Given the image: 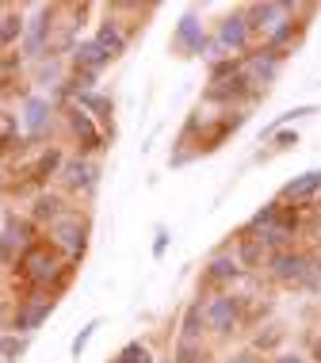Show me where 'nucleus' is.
Masks as SVG:
<instances>
[{
    "label": "nucleus",
    "mask_w": 321,
    "mask_h": 363,
    "mask_svg": "<svg viewBox=\"0 0 321 363\" xmlns=\"http://www.w3.org/2000/svg\"><path fill=\"white\" fill-rule=\"evenodd\" d=\"M69 62H73V69H77V73H92V77H100L107 65H111V57L100 50V43H96V38H84V43H77V50L69 54Z\"/></svg>",
    "instance_id": "aec40b11"
},
{
    "label": "nucleus",
    "mask_w": 321,
    "mask_h": 363,
    "mask_svg": "<svg viewBox=\"0 0 321 363\" xmlns=\"http://www.w3.org/2000/svg\"><path fill=\"white\" fill-rule=\"evenodd\" d=\"M35 230H38V225L31 218L8 214L4 230H0V264H19V260H23V252L31 249V245H38Z\"/></svg>",
    "instance_id": "6e6552de"
},
{
    "label": "nucleus",
    "mask_w": 321,
    "mask_h": 363,
    "mask_svg": "<svg viewBox=\"0 0 321 363\" xmlns=\"http://www.w3.org/2000/svg\"><path fill=\"white\" fill-rule=\"evenodd\" d=\"M164 245H169V233L157 230V241H153V257H161V252H164Z\"/></svg>",
    "instance_id": "c9c22d12"
},
{
    "label": "nucleus",
    "mask_w": 321,
    "mask_h": 363,
    "mask_svg": "<svg viewBox=\"0 0 321 363\" xmlns=\"http://www.w3.org/2000/svg\"><path fill=\"white\" fill-rule=\"evenodd\" d=\"M0 313H4V306H0ZM0 337H4V318H0Z\"/></svg>",
    "instance_id": "4c0bfd02"
},
{
    "label": "nucleus",
    "mask_w": 321,
    "mask_h": 363,
    "mask_svg": "<svg viewBox=\"0 0 321 363\" xmlns=\"http://www.w3.org/2000/svg\"><path fill=\"white\" fill-rule=\"evenodd\" d=\"M314 359L321 363V337H314Z\"/></svg>",
    "instance_id": "e433bc0d"
},
{
    "label": "nucleus",
    "mask_w": 321,
    "mask_h": 363,
    "mask_svg": "<svg viewBox=\"0 0 321 363\" xmlns=\"http://www.w3.org/2000/svg\"><path fill=\"white\" fill-rule=\"evenodd\" d=\"M268 138L276 150H291V145H298V130H276V134H268Z\"/></svg>",
    "instance_id": "473e14b6"
},
{
    "label": "nucleus",
    "mask_w": 321,
    "mask_h": 363,
    "mask_svg": "<svg viewBox=\"0 0 321 363\" xmlns=\"http://www.w3.org/2000/svg\"><path fill=\"white\" fill-rule=\"evenodd\" d=\"M233 257H237V264L245 268V276L249 272H264V264H268V249L260 245V238H237V245H233Z\"/></svg>",
    "instance_id": "4be33fe9"
},
{
    "label": "nucleus",
    "mask_w": 321,
    "mask_h": 363,
    "mask_svg": "<svg viewBox=\"0 0 321 363\" xmlns=\"http://www.w3.org/2000/svg\"><path fill=\"white\" fill-rule=\"evenodd\" d=\"M271 363H310L306 352H276V359Z\"/></svg>",
    "instance_id": "f704fd0d"
},
{
    "label": "nucleus",
    "mask_w": 321,
    "mask_h": 363,
    "mask_svg": "<svg viewBox=\"0 0 321 363\" xmlns=\"http://www.w3.org/2000/svg\"><path fill=\"white\" fill-rule=\"evenodd\" d=\"M89 230H92V225H89V214L69 207L57 222L46 225V241H50L57 252H62V260L69 264V268H77V264L84 260V249H89Z\"/></svg>",
    "instance_id": "f03ea898"
},
{
    "label": "nucleus",
    "mask_w": 321,
    "mask_h": 363,
    "mask_svg": "<svg viewBox=\"0 0 321 363\" xmlns=\"http://www.w3.org/2000/svg\"><path fill=\"white\" fill-rule=\"evenodd\" d=\"M291 12H295V4H279V0H264V4H249L245 8L249 27H252V35H257V38H268Z\"/></svg>",
    "instance_id": "2eb2a0df"
},
{
    "label": "nucleus",
    "mask_w": 321,
    "mask_h": 363,
    "mask_svg": "<svg viewBox=\"0 0 321 363\" xmlns=\"http://www.w3.org/2000/svg\"><path fill=\"white\" fill-rule=\"evenodd\" d=\"M96 329H100V321H89V325H84V329L73 337V356H77V359H81V352L89 348V340H92V333H96Z\"/></svg>",
    "instance_id": "2f4dec72"
},
{
    "label": "nucleus",
    "mask_w": 321,
    "mask_h": 363,
    "mask_svg": "<svg viewBox=\"0 0 321 363\" xmlns=\"http://www.w3.org/2000/svg\"><path fill=\"white\" fill-rule=\"evenodd\" d=\"M57 180H62V188L69 195H92L100 188V164H96V157H65L62 172H57Z\"/></svg>",
    "instance_id": "1a4fd4ad"
},
{
    "label": "nucleus",
    "mask_w": 321,
    "mask_h": 363,
    "mask_svg": "<svg viewBox=\"0 0 321 363\" xmlns=\"http://www.w3.org/2000/svg\"><path fill=\"white\" fill-rule=\"evenodd\" d=\"M69 279H73V268L62 260V252H57L46 238L38 245H31V249L23 252V260L16 264V283H23L27 291L57 294Z\"/></svg>",
    "instance_id": "f257e3e1"
},
{
    "label": "nucleus",
    "mask_w": 321,
    "mask_h": 363,
    "mask_svg": "<svg viewBox=\"0 0 321 363\" xmlns=\"http://www.w3.org/2000/svg\"><path fill=\"white\" fill-rule=\"evenodd\" d=\"M245 329V294L237 291H218L207 298V333L210 337H233Z\"/></svg>",
    "instance_id": "7ed1b4c3"
},
{
    "label": "nucleus",
    "mask_w": 321,
    "mask_h": 363,
    "mask_svg": "<svg viewBox=\"0 0 321 363\" xmlns=\"http://www.w3.org/2000/svg\"><path fill=\"white\" fill-rule=\"evenodd\" d=\"M283 211H287V203H283V199H271V203H264V207H260V211H257V214H252V218L245 222V233H252V238H257V233H260V230H268V225L276 222Z\"/></svg>",
    "instance_id": "bb28decb"
},
{
    "label": "nucleus",
    "mask_w": 321,
    "mask_h": 363,
    "mask_svg": "<svg viewBox=\"0 0 321 363\" xmlns=\"http://www.w3.org/2000/svg\"><path fill=\"white\" fill-rule=\"evenodd\" d=\"M321 195V169H310L303 176H295V180L287 184L283 191H279V199L283 203H295V207H310Z\"/></svg>",
    "instance_id": "a211bd4d"
},
{
    "label": "nucleus",
    "mask_w": 321,
    "mask_h": 363,
    "mask_svg": "<svg viewBox=\"0 0 321 363\" xmlns=\"http://www.w3.org/2000/svg\"><path fill=\"white\" fill-rule=\"evenodd\" d=\"M69 211V199H65V191H50V188H43L31 199V214H27V218H31L35 225H50V222H57L62 218V214Z\"/></svg>",
    "instance_id": "f3484780"
},
{
    "label": "nucleus",
    "mask_w": 321,
    "mask_h": 363,
    "mask_svg": "<svg viewBox=\"0 0 321 363\" xmlns=\"http://www.w3.org/2000/svg\"><path fill=\"white\" fill-rule=\"evenodd\" d=\"M54 27H57V8H50V4H35V16L27 19V27H23L19 57H27V62H43V57L50 54Z\"/></svg>",
    "instance_id": "39448f33"
},
{
    "label": "nucleus",
    "mask_w": 321,
    "mask_h": 363,
    "mask_svg": "<svg viewBox=\"0 0 321 363\" xmlns=\"http://www.w3.org/2000/svg\"><path fill=\"white\" fill-rule=\"evenodd\" d=\"M180 337H207V302L203 298L188 302V310L180 318Z\"/></svg>",
    "instance_id": "a878e982"
},
{
    "label": "nucleus",
    "mask_w": 321,
    "mask_h": 363,
    "mask_svg": "<svg viewBox=\"0 0 321 363\" xmlns=\"http://www.w3.org/2000/svg\"><path fill=\"white\" fill-rule=\"evenodd\" d=\"M252 27H249V16L245 8H237V12H230L226 19L218 23V31L210 38V57L218 62V57H245L252 50Z\"/></svg>",
    "instance_id": "20e7f679"
},
{
    "label": "nucleus",
    "mask_w": 321,
    "mask_h": 363,
    "mask_svg": "<svg viewBox=\"0 0 321 363\" xmlns=\"http://www.w3.org/2000/svg\"><path fill=\"white\" fill-rule=\"evenodd\" d=\"M73 104L81 107V111H89L96 123H100V130H115V100L111 96H103L100 88H92V92H73Z\"/></svg>",
    "instance_id": "dca6fc26"
},
{
    "label": "nucleus",
    "mask_w": 321,
    "mask_h": 363,
    "mask_svg": "<svg viewBox=\"0 0 321 363\" xmlns=\"http://www.w3.org/2000/svg\"><path fill=\"white\" fill-rule=\"evenodd\" d=\"M279 69H283V57L264 50V46H257V50H249L245 57H241V77H245L252 88H260V92L276 81Z\"/></svg>",
    "instance_id": "4468645a"
},
{
    "label": "nucleus",
    "mask_w": 321,
    "mask_h": 363,
    "mask_svg": "<svg viewBox=\"0 0 321 363\" xmlns=\"http://www.w3.org/2000/svg\"><path fill=\"white\" fill-rule=\"evenodd\" d=\"M279 345H283V329H279V325H260V333L252 337V345H249V348L264 356V352H276Z\"/></svg>",
    "instance_id": "cd10ccee"
},
{
    "label": "nucleus",
    "mask_w": 321,
    "mask_h": 363,
    "mask_svg": "<svg viewBox=\"0 0 321 363\" xmlns=\"http://www.w3.org/2000/svg\"><path fill=\"white\" fill-rule=\"evenodd\" d=\"M62 119H65V130H69V142L77 145V153L81 157H96V153H103L107 150V134L100 130V123L92 119L89 111H81L77 104H69L62 111Z\"/></svg>",
    "instance_id": "423d86ee"
},
{
    "label": "nucleus",
    "mask_w": 321,
    "mask_h": 363,
    "mask_svg": "<svg viewBox=\"0 0 321 363\" xmlns=\"http://www.w3.org/2000/svg\"><path fill=\"white\" fill-rule=\"evenodd\" d=\"M172 363H207V337H176Z\"/></svg>",
    "instance_id": "393cba45"
},
{
    "label": "nucleus",
    "mask_w": 321,
    "mask_h": 363,
    "mask_svg": "<svg viewBox=\"0 0 321 363\" xmlns=\"http://www.w3.org/2000/svg\"><path fill=\"white\" fill-rule=\"evenodd\" d=\"M23 145H31L27 138H19V115L12 111H0V157L23 150Z\"/></svg>",
    "instance_id": "b1692460"
},
{
    "label": "nucleus",
    "mask_w": 321,
    "mask_h": 363,
    "mask_svg": "<svg viewBox=\"0 0 321 363\" xmlns=\"http://www.w3.org/2000/svg\"><path fill=\"white\" fill-rule=\"evenodd\" d=\"M303 27H306V23H303V19H298L295 12H291V16L283 19V23H279L276 31H271V35L264 38V50L279 54V57H287V50L298 43V35H303Z\"/></svg>",
    "instance_id": "412c9836"
},
{
    "label": "nucleus",
    "mask_w": 321,
    "mask_h": 363,
    "mask_svg": "<svg viewBox=\"0 0 321 363\" xmlns=\"http://www.w3.org/2000/svg\"><path fill=\"white\" fill-rule=\"evenodd\" d=\"M306 264H310V252H303V249H279V252H268L264 272H268L271 283H279V287H298Z\"/></svg>",
    "instance_id": "f8f14e48"
},
{
    "label": "nucleus",
    "mask_w": 321,
    "mask_h": 363,
    "mask_svg": "<svg viewBox=\"0 0 321 363\" xmlns=\"http://www.w3.org/2000/svg\"><path fill=\"white\" fill-rule=\"evenodd\" d=\"M23 27H27L23 12H4V19H0V54L19 50V43H23Z\"/></svg>",
    "instance_id": "5701e85b"
},
{
    "label": "nucleus",
    "mask_w": 321,
    "mask_h": 363,
    "mask_svg": "<svg viewBox=\"0 0 321 363\" xmlns=\"http://www.w3.org/2000/svg\"><path fill=\"white\" fill-rule=\"evenodd\" d=\"M245 279V268L237 264L233 252H214L207 260V268H203V287L207 291H237V283Z\"/></svg>",
    "instance_id": "ddd939ff"
},
{
    "label": "nucleus",
    "mask_w": 321,
    "mask_h": 363,
    "mask_svg": "<svg viewBox=\"0 0 321 363\" xmlns=\"http://www.w3.org/2000/svg\"><path fill=\"white\" fill-rule=\"evenodd\" d=\"M111 363H153V352L142 345V340H130V345H126L119 356H115Z\"/></svg>",
    "instance_id": "c85d7f7f"
},
{
    "label": "nucleus",
    "mask_w": 321,
    "mask_h": 363,
    "mask_svg": "<svg viewBox=\"0 0 321 363\" xmlns=\"http://www.w3.org/2000/svg\"><path fill=\"white\" fill-rule=\"evenodd\" d=\"M23 348H27V337H19V333H4V337H0V356L4 359H19Z\"/></svg>",
    "instance_id": "c756f323"
},
{
    "label": "nucleus",
    "mask_w": 321,
    "mask_h": 363,
    "mask_svg": "<svg viewBox=\"0 0 321 363\" xmlns=\"http://www.w3.org/2000/svg\"><path fill=\"white\" fill-rule=\"evenodd\" d=\"M54 306H57V294L27 291L23 298H19V306H16V313H12V321H8V329L19 333V337H31V333L54 313Z\"/></svg>",
    "instance_id": "0eeeda50"
},
{
    "label": "nucleus",
    "mask_w": 321,
    "mask_h": 363,
    "mask_svg": "<svg viewBox=\"0 0 321 363\" xmlns=\"http://www.w3.org/2000/svg\"><path fill=\"white\" fill-rule=\"evenodd\" d=\"M172 50L184 54V57H210V35L203 31L199 16L191 12V8L180 16V23H176V35H172Z\"/></svg>",
    "instance_id": "9d476101"
},
{
    "label": "nucleus",
    "mask_w": 321,
    "mask_h": 363,
    "mask_svg": "<svg viewBox=\"0 0 321 363\" xmlns=\"http://www.w3.org/2000/svg\"><path fill=\"white\" fill-rule=\"evenodd\" d=\"M54 115H57V104L50 100V96H38V92L27 96L23 115H19V126H23L27 142H43L46 130H50V123H54Z\"/></svg>",
    "instance_id": "9b49d317"
},
{
    "label": "nucleus",
    "mask_w": 321,
    "mask_h": 363,
    "mask_svg": "<svg viewBox=\"0 0 321 363\" xmlns=\"http://www.w3.org/2000/svg\"><path fill=\"white\" fill-rule=\"evenodd\" d=\"M4 12H8V8H4V4H0V19H4Z\"/></svg>",
    "instance_id": "58836bf2"
},
{
    "label": "nucleus",
    "mask_w": 321,
    "mask_h": 363,
    "mask_svg": "<svg viewBox=\"0 0 321 363\" xmlns=\"http://www.w3.org/2000/svg\"><path fill=\"white\" fill-rule=\"evenodd\" d=\"M298 291H321V260L317 257H310L303 279H298Z\"/></svg>",
    "instance_id": "7c9ffc66"
},
{
    "label": "nucleus",
    "mask_w": 321,
    "mask_h": 363,
    "mask_svg": "<svg viewBox=\"0 0 321 363\" xmlns=\"http://www.w3.org/2000/svg\"><path fill=\"white\" fill-rule=\"evenodd\" d=\"M92 38L100 43V50L111 57V62H115V57H123V54H126V46H130V35L123 31V23H119L115 16L100 19V27H96V35H92Z\"/></svg>",
    "instance_id": "6ab92c4d"
},
{
    "label": "nucleus",
    "mask_w": 321,
    "mask_h": 363,
    "mask_svg": "<svg viewBox=\"0 0 321 363\" xmlns=\"http://www.w3.org/2000/svg\"><path fill=\"white\" fill-rule=\"evenodd\" d=\"M226 363H264V356H260V352H252V348H241V352H233Z\"/></svg>",
    "instance_id": "72a5a7b5"
}]
</instances>
